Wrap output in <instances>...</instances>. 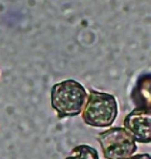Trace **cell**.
I'll return each mask as SVG.
<instances>
[{"label": "cell", "mask_w": 151, "mask_h": 159, "mask_svg": "<svg viewBox=\"0 0 151 159\" xmlns=\"http://www.w3.org/2000/svg\"><path fill=\"white\" fill-rule=\"evenodd\" d=\"M88 93L84 86L74 79H66L53 85L51 107L57 118L78 116L82 112Z\"/></svg>", "instance_id": "obj_1"}, {"label": "cell", "mask_w": 151, "mask_h": 159, "mask_svg": "<svg viewBox=\"0 0 151 159\" xmlns=\"http://www.w3.org/2000/svg\"><path fill=\"white\" fill-rule=\"evenodd\" d=\"M81 113L83 121L90 127H110L118 117L117 99L110 93L90 90Z\"/></svg>", "instance_id": "obj_2"}, {"label": "cell", "mask_w": 151, "mask_h": 159, "mask_svg": "<svg viewBox=\"0 0 151 159\" xmlns=\"http://www.w3.org/2000/svg\"><path fill=\"white\" fill-rule=\"evenodd\" d=\"M105 159H127L137 151V144L124 128H110L97 135Z\"/></svg>", "instance_id": "obj_3"}, {"label": "cell", "mask_w": 151, "mask_h": 159, "mask_svg": "<svg viewBox=\"0 0 151 159\" xmlns=\"http://www.w3.org/2000/svg\"><path fill=\"white\" fill-rule=\"evenodd\" d=\"M150 108L138 107L125 116L124 128L133 139L140 143L151 142Z\"/></svg>", "instance_id": "obj_4"}, {"label": "cell", "mask_w": 151, "mask_h": 159, "mask_svg": "<svg viewBox=\"0 0 151 159\" xmlns=\"http://www.w3.org/2000/svg\"><path fill=\"white\" fill-rule=\"evenodd\" d=\"M65 159H100L97 150L86 144L74 147L71 153Z\"/></svg>", "instance_id": "obj_5"}, {"label": "cell", "mask_w": 151, "mask_h": 159, "mask_svg": "<svg viewBox=\"0 0 151 159\" xmlns=\"http://www.w3.org/2000/svg\"><path fill=\"white\" fill-rule=\"evenodd\" d=\"M127 159H151L150 155L145 153V154H137L134 156H131Z\"/></svg>", "instance_id": "obj_6"}]
</instances>
